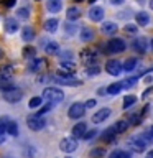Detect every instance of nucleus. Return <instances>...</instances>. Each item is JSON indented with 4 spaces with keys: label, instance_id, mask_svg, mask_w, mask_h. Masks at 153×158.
<instances>
[{
    "label": "nucleus",
    "instance_id": "obj_5",
    "mask_svg": "<svg viewBox=\"0 0 153 158\" xmlns=\"http://www.w3.org/2000/svg\"><path fill=\"white\" fill-rule=\"evenodd\" d=\"M128 145H130V148L133 152L142 153V152H145V148H147V140L143 137H130L128 138Z\"/></svg>",
    "mask_w": 153,
    "mask_h": 158
},
{
    "label": "nucleus",
    "instance_id": "obj_46",
    "mask_svg": "<svg viewBox=\"0 0 153 158\" xmlns=\"http://www.w3.org/2000/svg\"><path fill=\"white\" fill-rule=\"evenodd\" d=\"M13 3H15V0H7V7H12Z\"/></svg>",
    "mask_w": 153,
    "mask_h": 158
},
{
    "label": "nucleus",
    "instance_id": "obj_24",
    "mask_svg": "<svg viewBox=\"0 0 153 158\" xmlns=\"http://www.w3.org/2000/svg\"><path fill=\"white\" fill-rule=\"evenodd\" d=\"M12 76H13V66H12V64H7V66L0 68V77L12 79Z\"/></svg>",
    "mask_w": 153,
    "mask_h": 158
},
{
    "label": "nucleus",
    "instance_id": "obj_26",
    "mask_svg": "<svg viewBox=\"0 0 153 158\" xmlns=\"http://www.w3.org/2000/svg\"><path fill=\"white\" fill-rule=\"evenodd\" d=\"M122 89H123V86H122V82H114V84H110L107 89H105V92H109V94H112V96H115V94H118V92H122Z\"/></svg>",
    "mask_w": 153,
    "mask_h": 158
},
{
    "label": "nucleus",
    "instance_id": "obj_11",
    "mask_svg": "<svg viewBox=\"0 0 153 158\" xmlns=\"http://www.w3.org/2000/svg\"><path fill=\"white\" fill-rule=\"evenodd\" d=\"M110 109H107V107H104V109H101V110H97L96 114L92 115V122L94 123H101V122H104L105 118H109L110 117Z\"/></svg>",
    "mask_w": 153,
    "mask_h": 158
},
{
    "label": "nucleus",
    "instance_id": "obj_22",
    "mask_svg": "<svg viewBox=\"0 0 153 158\" xmlns=\"http://www.w3.org/2000/svg\"><path fill=\"white\" fill-rule=\"evenodd\" d=\"M117 30H118V27L114 22H105V23L102 25V33L104 35H114Z\"/></svg>",
    "mask_w": 153,
    "mask_h": 158
},
{
    "label": "nucleus",
    "instance_id": "obj_10",
    "mask_svg": "<svg viewBox=\"0 0 153 158\" xmlns=\"http://www.w3.org/2000/svg\"><path fill=\"white\" fill-rule=\"evenodd\" d=\"M104 15H105V13H104V8L99 7V5L89 8V18H91L92 22H102Z\"/></svg>",
    "mask_w": 153,
    "mask_h": 158
},
{
    "label": "nucleus",
    "instance_id": "obj_12",
    "mask_svg": "<svg viewBox=\"0 0 153 158\" xmlns=\"http://www.w3.org/2000/svg\"><path fill=\"white\" fill-rule=\"evenodd\" d=\"M133 49H135L137 53H147V49H148V40L147 38H135L133 40Z\"/></svg>",
    "mask_w": 153,
    "mask_h": 158
},
{
    "label": "nucleus",
    "instance_id": "obj_16",
    "mask_svg": "<svg viewBox=\"0 0 153 158\" xmlns=\"http://www.w3.org/2000/svg\"><path fill=\"white\" fill-rule=\"evenodd\" d=\"M44 64H46V61L44 59H41V58H33L31 61H30V71H33V73H36V71H39Z\"/></svg>",
    "mask_w": 153,
    "mask_h": 158
},
{
    "label": "nucleus",
    "instance_id": "obj_43",
    "mask_svg": "<svg viewBox=\"0 0 153 158\" xmlns=\"http://www.w3.org/2000/svg\"><path fill=\"white\" fill-rule=\"evenodd\" d=\"M94 135H96V130H87L86 133H84V138H91Z\"/></svg>",
    "mask_w": 153,
    "mask_h": 158
},
{
    "label": "nucleus",
    "instance_id": "obj_23",
    "mask_svg": "<svg viewBox=\"0 0 153 158\" xmlns=\"http://www.w3.org/2000/svg\"><path fill=\"white\" fill-rule=\"evenodd\" d=\"M137 23L140 25V27H147V25L150 23V15L147 12H138L137 13Z\"/></svg>",
    "mask_w": 153,
    "mask_h": 158
},
{
    "label": "nucleus",
    "instance_id": "obj_27",
    "mask_svg": "<svg viewBox=\"0 0 153 158\" xmlns=\"http://www.w3.org/2000/svg\"><path fill=\"white\" fill-rule=\"evenodd\" d=\"M66 17H68V20H77L79 17H81V10H79L77 7H69Z\"/></svg>",
    "mask_w": 153,
    "mask_h": 158
},
{
    "label": "nucleus",
    "instance_id": "obj_45",
    "mask_svg": "<svg viewBox=\"0 0 153 158\" xmlns=\"http://www.w3.org/2000/svg\"><path fill=\"white\" fill-rule=\"evenodd\" d=\"M66 31H68V33H74V25H69V23H68V28H66Z\"/></svg>",
    "mask_w": 153,
    "mask_h": 158
},
{
    "label": "nucleus",
    "instance_id": "obj_8",
    "mask_svg": "<svg viewBox=\"0 0 153 158\" xmlns=\"http://www.w3.org/2000/svg\"><path fill=\"white\" fill-rule=\"evenodd\" d=\"M54 81L58 84H61V86H81V81L76 79L74 76H61V74H58L54 77Z\"/></svg>",
    "mask_w": 153,
    "mask_h": 158
},
{
    "label": "nucleus",
    "instance_id": "obj_18",
    "mask_svg": "<svg viewBox=\"0 0 153 158\" xmlns=\"http://www.w3.org/2000/svg\"><path fill=\"white\" fill-rule=\"evenodd\" d=\"M58 25H59L58 23V18H48L46 22H44L43 27H44V30H46L48 33H54L58 30Z\"/></svg>",
    "mask_w": 153,
    "mask_h": 158
},
{
    "label": "nucleus",
    "instance_id": "obj_20",
    "mask_svg": "<svg viewBox=\"0 0 153 158\" xmlns=\"http://www.w3.org/2000/svg\"><path fill=\"white\" fill-rule=\"evenodd\" d=\"M22 40L23 41H33L35 40V30L31 28V27H25L23 30H22Z\"/></svg>",
    "mask_w": 153,
    "mask_h": 158
},
{
    "label": "nucleus",
    "instance_id": "obj_40",
    "mask_svg": "<svg viewBox=\"0 0 153 158\" xmlns=\"http://www.w3.org/2000/svg\"><path fill=\"white\" fill-rule=\"evenodd\" d=\"M145 140H150V142H153V127H150V128H147V132H145Z\"/></svg>",
    "mask_w": 153,
    "mask_h": 158
},
{
    "label": "nucleus",
    "instance_id": "obj_34",
    "mask_svg": "<svg viewBox=\"0 0 153 158\" xmlns=\"http://www.w3.org/2000/svg\"><path fill=\"white\" fill-rule=\"evenodd\" d=\"M91 158H102L104 155H105V150L104 148H94V150H91Z\"/></svg>",
    "mask_w": 153,
    "mask_h": 158
},
{
    "label": "nucleus",
    "instance_id": "obj_50",
    "mask_svg": "<svg viewBox=\"0 0 153 158\" xmlns=\"http://www.w3.org/2000/svg\"><path fill=\"white\" fill-rule=\"evenodd\" d=\"M138 2H143V0H138Z\"/></svg>",
    "mask_w": 153,
    "mask_h": 158
},
{
    "label": "nucleus",
    "instance_id": "obj_30",
    "mask_svg": "<svg viewBox=\"0 0 153 158\" xmlns=\"http://www.w3.org/2000/svg\"><path fill=\"white\" fill-rule=\"evenodd\" d=\"M109 158H132L130 153L125 152V150H114L110 155H109Z\"/></svg>",
    "mask_w": 153,
    "mask_h": 158
},
{
    "label": "nucleus",
    "instance_id": "obj_39",
    "mask_svg": "<svg viewBox=\"0 0 153 158\" xmlns=\"http://www.w3.org/2000/svg\"><path fill=\"white\" fill-rule=\"evenodd\" d=\"M123 30H125L127 33H130V35H135L137 33V27H135V25H125Z\"/></svg>",
    "mask_w": 153,
    "mask_h": 158
},
{
    "label": "nucleus",
    "instance_id": "obj_14",
    "mask_svg": "<svg viewBox=\"0 0 153 158\" xmlns=\"http://www.w3.org/2000/svg\"><path fill=\"white\" fill-rule=\"evenodd\" d=\"M79 38H81V41L89 43V41H92V40H94V31L89 27H82L81 31H79Z\"/></svg>",
    "mask_w": 153,
    "mask_h": 158
},
{
    "label": "nucleus",
    "instance_id": "obj_49",
    "mask_svg": "<svg viewBox=\"0 0 153 158\" xmlns=\"http://www.w3.org/2000/svg\"><path fill=\"white\" fill-rule=\"evenodd\" d=\"M0 58H2V49H0Z\"/></svg>",
    "mask_w": 153,
    "mask_h": 158
},
{
    "label": "nucleus",
    "instance_id": "obj_47",
    "mask_svg": "<svg viewBox=\"0 0 153 158\" xmlns=\"http://www.w3.org/2000/svg\"><path fill=\"white\" fill-rule=\"evenodd\" d=\"M147 158H153V150H151V152H148V155H147Z\"/></svg>",
    "mask_w": 153,
    "mask_h": 158
},
{
    "label": "nucleus",
    "instance_id": "obj_25",
    "mask_svg": "<svg viewBox=\"0 0 153 158\" xmlns=\"http://www.w3.org/2000/svg\"><path fill=\"white\" fill-rule=\"evenodd\" d=\"M44 51L48 54H58L59 53V44L56 41H48L44 44Z\"/></svg>",
    "mask_w": 153,
    "mask_h": 158
},
{
    "label": "nucleus",
    "instance_id": "obj_37",
    "mask_svg": "<svg viewBox=\"0 0 153 158\" xmlns=\"http://www.w3.org/2000/svg\"><path fill=\"white\" fill-rule=\"evenodd\" d=\"M10 118L8 117H2L0 118V135H2L3 132H7V123H8Z\"/></svg>",
    "mask_w": 153,
    "mask_h": 158
},
{
    "label": "nucleus",
    "instance_id": "obj_1",
    "mask_svg": "<svg viewBox=\"0 0 153 158\" xmlns=\"http://www.w3.org/2000/svg\"><path fill=\"white\" fill-rule=\"evenodd\" d=\"M43 99L44 101H48V104H58V102H61L63 99H64V94L61 89H58V87H46L43 91Z\"/></svg>",
    "mask_w": 153,
    "mask_h": 158
},
{
    "label": "nucleus",
    "instance_id": "obj_13",
    "mask_svg": "<svg viewBox=\"0 0 153 158\" xmlns=\"http://www.w3.org/2000/svg\"><path fill=\"white\" fill-rule=\"evenodd\" d=\"M46 8H48V12H51V13L61 12L63 0H48V2H46Z\"/></svg>",
    "mask_w": 153,
    "mask_h": 158
},
{
    "label": "nucleus",
    "instance_id": "obj_7",
    "mask_svg": "<svg viewBox=\"0 0 153 158\" xmlns=\"http://www.w3.org/2000/svg\"><path fill=\"white\" fill-rule=\"evenodd\" d=\"M84 112H86V107H84V104L76 102V104H72V106L69 107L68 115H69V118H81V117L84 115Z\"/></svg>",
    "mask_w": 153,
    "mask_h": 158
},
{
    "label": "nucleus",
    "instance_id": "obj_29",
    "mask_svg": "<svg viewBox=\"0 0 153 158\" xmlns=\"http://www.w3.org/2000/svg\"><path fill=\"white\" fill-rule=\"evenodd\" d=\"M30 15H31L30 13V8H27V7H22L17 10V18H20V20H28Z\"/></svg>",
    "mask_w": 153,
    "mask_h": 158
},
{
    "label": "nucleus",
    "instance_id": "obj_44",
    "mask_svg": "<svg viewBox=\"0 0 153 158\" xmlns=\"http://www.w3.org/2000/svg\"><path fill=\"white\" fill-rule=\"evenodd\" d=\"M109 2H110L112 5H122L123 2H125V0H109Z\"/></svg>",
    "mask_w": 153,
    "mask_h": 158
},
{
    "label": "nucleus",
    "instance_id": "obj_42",
    "mask_svg": "<svg viewBox=\"0 0 153 158\" xmlns=\"http://www.w3.org/2000/svg\"><path fill=\"white\" fill-rule=\"evenodd\" d=\"M96 106H97V102L94 101V99H89V101L84 104V107H86V109H92V107H96Z\"/></svg>",
    "mask_w": 153,
    "mask_h": 158
},
{
    "label": "nucleus",
    "instance_id": "obj_2",
    "mask_svg": "<svg viewBox=\"0 0 153 158\" xmlns=\"http://www.w3.org/2000/svg\"><path fill=\"white\" fill-rule=\"evenodd\" d=\"M105 48H107V53L118 54V53L125 51L127 44H125V41H123L122 38H112V40H109V43H107Z\"/></svg>",
    "mask_w": 153,
    "mask_h": 158
},
{
    "label": "nucleus",
    "instance_id": "obj_38",
    "mask_svg": "<svg viewBox=\"0 0 153 158\" xmlns=\"http://www.w3.org/2000/svg\"><path fill=\"white\" fill-rule=\"evenodd\" d=\"M86 71H87V74H91V76H92V74H99L101 69H99L97 64H96V66H94V64H89V68L86 69Z\"/></svg>",
    "mask_w": 153,
    "mask_h": 158
},
{
    "label": "nucleus",
    "instance_id": "obj_28",
    "mask_svg": "<svg viewBox=\"0 0 153 158\" xmlns=\"http://www.w3.org/2000/svg\"><path fill=\"white\" fill-rule=\"evenodd\" d=\"M7 132L10 133V135L17 137V135H18V123L13 122V120H8V123H7Z\"/></svg>",
    "mask_w": 153,
    "mask_h": 158
},
{
    "label": "nucleus",
    "instance_id": "obj_36",
    "mask_svg": "<svg viewBox=\"0 0 153 158\" xmlns=\"http://www.w3.org/2000/svg\"><path fill=\"white\" fill-rule=\"evenodd\" d=\"M41 106V97H33V99H30V102H28V107L30 109H36Z\"/></svg>",
    "mask_w": 153,
    "mask_h": 158
},
{
    "label": "nucleus",
    "instance_id": "obj_9",
    "mask_svg": "<svg viewBox=\"0 0 153 158\" xmlns=\"http://www.w3.org/2000/svg\"><path fill=\"white\" fill-rule=\"evenodd\" d=\"M105 71L112 76H118L122 73V63L117 61V59H109L105 64Z\"/></svg>",
    "mask_w": 153,
    "mask_h": 158
},
{
    "label": "nucleus",
    "instance_id": "obj_21",
    "mask_svg": "<svg viewBox=\"0 0 153 158\" xmlns=\"http://www.w3.org/2000/svg\"><path fill=\"white\" fill-rule=\"evenodd\" d=\"M5 30H7L8 33H15L18 30V22L17 18H7L5 20Z\"/></svg>",
    "mask_w": 153,
    "mask_h": 158
},
{
    "label": "nucleus",
    "instance_id": "obj_33",
    "mask_svg": "<svg viewBox=\"0 0 153 158\" xmlns=\"http://www.w3.org/2000/svg\"><path fill=\"white\" fill-rule=\"evenodd\" d=\"M135 102H137V97L135 96H125V99H123V107L128 109V107L135 106Z\"/></svg>",
    "mask_w": 153,
    "mask_h": 158
},
{
    "label": "nucleus",
    "instance_id": "obj_3",
    "mask_svg": "<svg viewBox=\"0 0 153 158\" xmlns=\"http://www.w3.org/2000/svg\"><path fill=\"white\" fill-rule=\"evenodd\" d=\"M2 96H3V99H5L7 102H10V104H17V102L22 101L23 92L20 91V89L13 87V89H8V91H2Z\"/></svg>",
    "mask_w": 153,
    "mask_h": 158
},
{
    "label": "nucleus",
    "instance_id": "obj_19",
    "mask_svg": "<svg viewBox=\"0 0 153 158\" xmlns=\"http://www.w3.org/2000/svg\"><path fill=\"white\" fill-rule=\"evenodd\" d=\"M87 132V125L84 122H79L72 127V135L74 137H84V133Z\"/></svg>",
    "mask_w": 153,
    "mask_h": 158
},
{
    "label": "nucleus",
    "instance_id": "obj_41",
    "mask_svg": "<svg viewBox=\"0 0 153 158\" xmlns=\"http://www.w3.org/2000/svg\"><path fill=\"white\" fill-rule=\"evenodd\" d=\"M23 53H25V58H33L35 56V48H25L23 49Z\"/></svg>",
    "mask_w": 153,
    "mask_h": 158
},
{
    "label": "nucleus",
    "instance_id": "obj_6",
    "mask_svg": "<svg viewBox=\"0 0 153 158\" xmlns=\"http://www.w3.org/2000/svg\"><path fill=\"white\" fill-rule=\"evenodd\" d=\"M59 148L64 153H72L77 148V142L74 137H64L61 142H59Z\"/></svg>",
    "mask_w": 153,
    "mask_h": 158
},
{
    "label": "nucleus",
    "instance_id": "obj_15",
    "mask_svg": "<svg viewBox=\"0 0 153 158\" xmlns=\"http://www.w3.org/2000/svg\"><path fill=\"white\" fill-rule=\"evenodd\" d=\"M74 69H76L74 63H61V68H59L58 74H61V76H72Z\"/></svg>",
    "mask_w": 153,
    "mask_h": 158
},
{
    "label": "nucleus",
    "instance_id": "obj_31",
    "mask_svg": "<svg viewBox=\"0 0 153 158\" xmlns=\"http://www.w3.org/2000/svg\"><path fill=\"white\" fill-rule=\"evenodd\" d=\"M13 82H12V79H3V77H0V91H8V89H13Z\"/></svg>",
    "mask_w": 153,
    "mask_h": 158
},
{
    "label": "nucleus",
    "instance_id": "obj_4",
    "mask_svg": "<svg viewBox=\"0 0 153 158\" xmlns=\"http://www.w3.org/2000/svg\"><path fill=\"white\" fill-rule=\"evenodd\" d=\"M27 125L31 128V130H35V132H38V130H41V128L46 125V120L43 118V115H30L28 118H27Z\"/></svg>",
    "mask_w": 153,
    "mask_h": 158
},
{
    "label": "nucleus",
    "instance_id": "obj_32",
    "mask_svg": "<svg viewBox=\"0 0 153 158\" xmlns=\"http://www.w3.org/2000/svg\"><path fill=\"white\" fill-rule=\"evenodd\" d=\"M81 58L84 59V61H92V59H96V51H92V49H86V51H82Z\"/></svg>",
    "mask_w": 153,
    "mask_h": 158
},
{
    "label": "nucleus",
    "instance_id": "obj_48",
    "mask_svg": "<svg viewBox=\"0 0 153 158\" xmlns=\"http://www.w3.org/2000/svg\"><path fill=\"white\" fill-rule=\"evenodd\" d=\"M150 8L153 10V0H150Z\"/></svg>",
    "mask_w": 153,
    "mask_h": 158
},
{
    "label": "nucleus",
    "instance_id": "obj_17",
    "mask_svg": "<svg viewBox=\"0 0 153 158\" xmlns=\"http://www.w3.org/2000/svg\"><path fill=\"white\" fill-rule=\"evenodd\" d=\"M138 59L137 58H127L125 61H123V64H122V69L123 71H133L137 66H138Z\"/></svg>",
    "mask_w": 153,
    "mask_h": 158
},
{
    "label": "nucleus",
    "instance_id": "obj_35",
    "mask_svg": "<svg viewBox=\"0 0 153 158\" xmlns=\"http://www.w3.org/2000/svg\"><path fill=\"white\" fill-rule=\"evenodd\" d=\"M127 127H128V123L125 120H120V122H117L115 125H114V130H115V133L117 132H123V130H127Z\"/></svg>",
    "mask_w": 153,
    "mask_h": 158
}]
</instances>
